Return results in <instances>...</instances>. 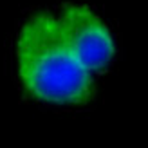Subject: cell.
<instances>
[{
  "label": "cell",
  "mask_w": 148,
  "mask_h": 148,
  "mask_svg": "<svg viewBox=\"0 0 148 148\" xmlns=\"http://www.w3.org/2000/svg\"><path fill=\"white\" fill-rule=\"evenodd\" d=\"M24 85L38 99L85 103L92 96V72L79 62L58 18L40 13L22 27L16 45Z\"/></svg>",
  "instance_id": "1"
},
{
  "label": "cell",
  "mask_w": 148,
  "mask_h": 148,
  "mask_svg": "<svg viewBox=\"0 0 148 148\" xmlns=\"http://www.w3.org/2000/svg\"><path fill=\"white\" fill-rule=\"evenodd\" d=\"M60 25L85 67L94 72L110 63L114 56V42L105 24L85 5L65 4L60 13Z\"/></svg>",
  "instance_id": "2"
}]
</instances>
